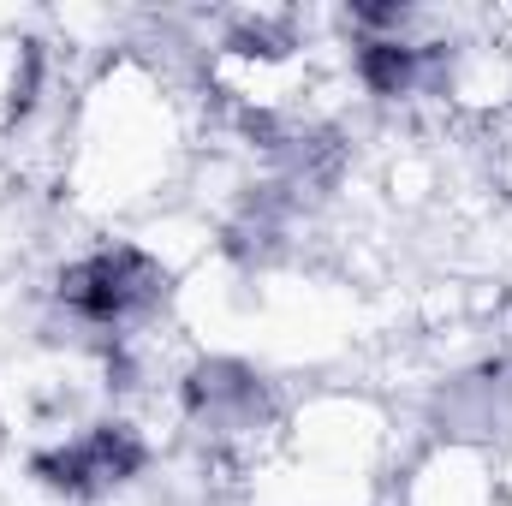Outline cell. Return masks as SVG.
<instances>
[{"label": "cell", "mask_w": 512, "mask_h": 506, "mask_svg": "<svg viewBox=\"0 0 512 506\" xmlns=\"http://www.w3.org/2000/svg\"><path fill=\"white\" fill-rule=\"evenodd\" d=\"M167 292V268L137 245H102L60 274V304L90 328H131Z\"/></svg>", "instance_id": "1"}, {"label": "cell", "mask_w": 512, "mask_h": 506, "mask_svg": "<svg viewBox=\"0 0 512 506\" xmlns=\"http://www.w3.org/2000/svg\"><path fill=\"white\" fill-rule=\"evenodd\" d=\"M143 459H149V447L137 441V429H126V423H96L90 435H78V441H66V447L36 453L30 471H36L48 489L72 495V501H96V495L131 483V477L143 471Z\"/></svg>", "instance_id": "2"}, {"label": "cell", "mask_w": 512, "mask_h": 506, "mask_svg": "<svg viewBox=\"0 0 512 506\" xmlns=\"http://www.w3.org/2000/svg\"><path fill=\"white\" fill-rule=\"evenodd\" d=\"M423 54L429 48H417L405 36H364L358 42V78L370 96H405L423 72Z\"/></svg>", "instance_id": "3"}, {"label": "cell", "mask_w": 512, "mask_h": 506, "mask_svg": "<svg viewBox=\"0 0 512 506\" xmlns=\"http://www.w3.org/2000/svg\"><path fill=\"white\" fill-rule=\"evenodd\" d=\"M30 96H36V48L30 42H0V131L18 126Z\"/></svg>", "instance_id": "4"}]
</instances>
